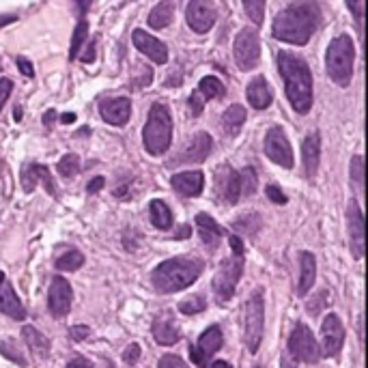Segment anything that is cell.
Instances as JSON below:
<instances>
[{"mask_svg": "<svg viewBox=\"0 0 368 368\" xmlns=\"http://www.w3.org/2000/svg\"><path fill=\"white\" fill-rule=\"evenodd\" d=\"M54 119H56V112H54V110H48V112H45V117H43L45 127H50V125L54 123Z\"/></svg>", "mask_w": 368, "mask_h": 368, "instance_id": "54", "label": "cell"}, {"mask_svg": "<svg viewBox=\"0 0 368 368\" xmlns=\"http://www.w3.org/2000/svg\"><path fill=\"white\" fill-rule=\"evenodd\" d=\"M287 353L295 360V362H306V364H315L321 360V351H319V343L315 334L310 332L308 325L297 323L289 336V347Z\"/></svg>", "mask_w": 368, "mask_h": 368, "instance_id": "8", "label": "cell"}, {"mask_svg": "<svg viewBox=\"0 0 368 368\" xmlns=\"http://www.w3.org/2000/svg\"><path fill=\"white\" fill-rule=\"evenodd\" d=\"M347 220H349V246L351 254L355 259H362L366 252V241H364V213L355 201L349 203L347 207Z\"/></svg>", "mask_w": 368, "mask_h": 368, "instance_id": "16", "label": "cell"}, {"mask_svg": "<svg viewBox=\"0 0 368 368\" xmlns=\"http://www.w3.org/2000/svg\"><path fill=\"white\" fill-rule=\"evenodd\" d=\"M78 9L80 11H87V9H91V3H78Z\"/></svg>", "mask_w": 368, "mask_h": 368, "instance_id": "59", "label": "cell"}, {"mask_svg": "<svg viewBox=\"0 0 368 368\" xmlns=\"http://www.w3.org/2000/svg\"><path fill=\"white\" fill-rule=\"evenodd\" d=\"M254 368H263V366H254Z\"/></svg>", "mask_w": 368, "mask_h": 368, "instance_id": "62", "label": "cell"}, {"mask_svg": "<svg viewBox=\"0 0 368 368\" xmlns=\"http://www.w3.org/2000/svg\"><path fill=\"white\" fill-rule=\"evenodd\" d=\"M89 334H91V327H89V325H73V327L69 330L71 341H76V343L87 341V338H89Z\"/></svg>", "mask_w": 368, "mask_h": 368, "instance_id": "46", "label": "cell"}, {"mask_svg": "<svg viewBox=\"0 0 368 368\" xmlns=\"http://www.w3.org/2000/svg\"><path fill=\"white\" fill-rule=\"evenodd\" d=\"M67 368H93V364L87 360V358H82V355H76L69 364H67Z\"/></svg>", "mask_w": 368, "mask_h": 368, "instance_id": "50", "label": "cell"}, {"mask_svg": "<svg viewBox=\"0 0 368 368\" xmlns=\"http://www.w3.org/2000/svg\"><path fill=\"white\" fill-rule=\"evenodd\" d=\"M76 121V115L73 112H65V115L61 117V123H73Z\"/></svg>", "mask_w": 368, "mask_h": 368, "instance_id": "57", "label": "cell"}, {"mask_svg": "<svg viewBox=\"0 0 368 368\" xmlns=\"http://www.w3.org/2000/svg\"><path fill=\"white\" fill-rule=\"evenodd\" d=\"M265 194H267L269 201L276 203V205H285V203H287V196L282 194V190H280L278 185H267V187H265Z\"/></svg>", "mask_w": 368, "mask_h": 368, "instance_id": "44", "label": "cell"}, {"mask_svg": "<svg viewBox=\"0 0 368 368\" xmlns=\"http://www.w3.org/2000/svg\"><path fill=\"white\" fill-rule=\"evenodd\" d=\"M246 108L243 106H231V108H226L224 110V115H222V125L226 129V134H239L241 125L246 123Z\"/></svg>", "mask_w": 368, "mask_h": 368, "instance_id": "30", "label": "cell"}, {"mask_svg": "<svg viewBox=\"0 0 368 368\" xmlns=\"http://www.w3.org/2000/svg\"><path fill=\"white\" fill-rule=\"evenodd\" d=\"M138 358H140V345H129L127 349H125V353H123V360H125V364H129V366H134L136 362H138Z\"/></svg>", "mask_w": 368, "mask_h": 368, "instance_id": "47", "label": "cell"}, {"mask_svg": "<svg viewBox=\"0 0 368 368\" xmlns=\"http://www.w3.org/2000/svg\"><path fill=\"white\" fill-rule=\"evenodd\" d=\"M0 353L3 355H7L9 360H13L15 364H20V366H26V360H24V355L20 353V349L15 347V343L13 341H0Z\"/></svg>", "mask_w": 368, "mask_h": 368, "instance_id": "39", "label": "cell"}, {"mask_svg": "<svg viewBox=\"0 0 368 368\" xmlns=\"http://www.w3.org/2000/svg\"><path fill=\"white\" fill-rule=\"evenodd\" d=\"M280 366L282 368H297V362L289 353H285V355H282V360H280Z\"/></svg>", "mask_w": 368, "mask_h": 368, "instance_id": "53", "label": "cell"}, {"mask_svg": "<svg viewBox=\"0 0 368 368\" xmlns=\"http://www.w3.org/2000/svg\"><path fill=\"white\" fill-rule=\"evenodd\" d=\"M5 282V271H0V285Z\"/></svg>", "mask_w": 368, "mask_h": 368, "instance_id": "61", "label": "cell"}, {"mask_svg": "<svg viewBox=\"0 0 368 368\" xmlns=\"http://www.w3.org/2000/svg\"><path fill=\"white\" fill-rule=\"evenodd\" d=\"M145 138V149L149 151V155H162L171 147L173 140V119L171 112L164 104H153L149 110V119L143 132Z\"/></svg>", "mask_w": 368, "mask_h": 368, "instance_id": "4", "label": "cell"}, {"mask_svg": "<svg viewBox=\"0 0 368 368\" xmlns=\"http://www.w3.org/2000/svg\"><path fill=\"white\" fill-rule=\"evenodd\" d=\"M59 173L67 179L76 177L80 173V157L76 153H67L61 162H59Z\"/></svg>", "mask_w": 368, "mask_h": 368, "instance_id": "35", "label": "cell"}, {"mask_svg": "<svg viewBox=\"0 0 368 368\" xmlns=\"http://www.w3.org/2000/svg\"><path fill=\"white\" fill-rule=\"evenodd\" d=\"M99 115L110 125H125L132 117V101L127 97H115V99H104L99 104Z\"/></svg>", "mask_w": 368, "mask_h": 368, "instance_id": "17", "label": "cell"}, {"mask_svg": "<svg viewBox=\"0 0 368 368\" xmlns=\"http://www.w3.org/2000/svg\"><path fill=\"white\" fill-rule=\"evenodd\" d=\"M263 323H265V302L263 293L254 291L243 306V343L250 353H257L263 341Z\"/></svg>", "mask_w": 368, "mask_h": 368, "instance_id": "6", "label": "cell"}, {"mask_svg": "<svg viewBox=\"0 0 368 368\" xmlns=\"http://www.w3.org/2000/svg\"><path fill=\"white\" fill-rule=\"evenodd\" d=\"M246 95H248L250 106H252V108H257V110H265V108H269V104H271V99H274L271 89H269V84H267L265 78H254V80L248 84Z\"/></svg>", "mask_w": 368, "mask_h": 368, "instance_id": "25", "label": "cell"}, {"mask_svg": "<svg viewBox=\"0 0 368 368\" xmlns=\"http://www.w3.org/2000/svg\"><path fill=\"white\" fill-rule=\"evenodd\" d=\"M321 20V9L317 3H291L282 9L271 26V35L278 41L306 45L315 35Z\"/></svg>", "mask_w": 368, "mask_h": 368, "instance_id": "1", "label": "cell"}, {"mask_svg": "<svg viewBox=\"0 0 368 368\" xmlns=\"http://www.w3.org/2000/svg\"><path fill=\"white\" fill-rule=\"evenodd\" d=\"M149 213H151V222L155 229L160 231H168L173 226V211L164 201H151L149 205Z\"/></svg>", "mask_w": 368, "mask_h": 368, "instance_id": "29", "label": "cell"}, {"mask_svg": "<svg viewBox=\"0 0 368 368\" xmlns=\"http://www.w3.org/2000/svg\"><path fill=\"white\" fill-rule=\"evenodd\" d=\"M299 285H297V295H306L310 289H313L315 280H317V261L310 252H302L299 257Z\"/></svg>", "mask_w": 368, "mask_h": 368, "instance_id": "26", "label": "cell"}, {"mask_svg": "<svg viewBox=\"0 0 368 368\" xmlns=\"http://www.w3.org/2000/svg\"><path fill=\"white\" fill-rule=\"evenodd\" d=\"M265 155L282 168H293V149L280 127H271L265 136Z\"/></svg>", "mask_w": 368, "mask_h": 368, "instance_id": "13", "label": "cell"}, {"mask_svg": "<svg viewBox=\"0 0 368 368\" xmlns=\"http://www.w3.org/2000/svg\"><path fill=\"white\" fill-rule=\"evenodd\" d=\"M153 336H155V343L157 345L171 347V345L179 343L181 330H179V325L175 323V319L171 315H164V317H157L153 321Z\"/></svg>", "mask_w": 368, "mask_h": 368, "instance_id": "23", "label": "cell"}, {"mask_svg": "<svg viewBox=\"0 0 368 368\" xmlns=\"http://www.w3.org/2000/svg\"><path fill=\"white\" fill-rule=\"evenodd\" d=\"M201 271H203V261L187 259V257L168 259L155 267L151 282L157 293L171 295V293H177L194 285L196 278L201 276Z\"/></svg>", "mask_w": 368, "mask_h": 368, "instance_id": "3", "label": "cell"}, {"mask_svg": "<svg viewBox=\"0 0 368 368\" xmlns=\"http://www.w3.org/2000/svg\"><path fill=\"white\" fill-rule=\"evenodd\" d=\"M185 17H187V24L194 33L205 35L215 24V5L205 3V0H192V3H187Z\"/></svg>", "mask_w": 368, "mask_h": 368, "instance_id": "15", "label": "cell"}, {"mask_svg": "<svg viewBox=\"0 0 368 368\" xmlns=\"http://www.w3.org/2000/svg\"><path fill=\"white\" fill-rule=\"evenodd\" d=\"M175 17V5L173 3H157L153 11L149 13V26L151 28H166L171 26Z\"/></svg>", "mask_w": 368, "mask_h": 368, "instance_id": "31", "label": "cell"}, {"mask_svg": "<svg viewBox=\"0 0 368 368\" xmlns=\"http://www.w3.org/2000/svg\"><path fill=\"white\" fill-rule=\"evenodd\" d=\"M138 69H140V76H138V78H134V89H143V87H149V84H151V78H153L151 69H149L147 65L138 67Z\"/></svg>", "mask_w": 368, "mask_h": 368, "instance_id": "42", "label": "cell"}, {"mask_svg": "<svg viewBox=\"0 0 368 368\" xmlns=\"http://www.w3.org/2000/svg\"><path fill=\"white\" fill-rule=\"evenodd\" d=\"M11 91H13V82L9 78H0V110H3V106L7 104Z\"/></svg>", "mask_w": 368, "mask_h": 368, "instance_id": "45", "label": "cell"}, {"mask_svg": "<svg viewBox=\"0 0 368 368\" xmlns=\"http://www.w3.org/2000/svg\"><path fill=\"white\" fill-rule=\"evenodd\" d=\"M235 63L241 71H252L259 65L261 59V43H259V33L252 31V28H243V31L237 35L235 45Z\"/></svg>", "mask_w": 368, "mask_h": 368, "instance_id": "9", "label": "cell"}, {"mask_svg": "<svg viewBox=\"0 0 368 368\" xmlns=\"http://www.w3.org/2000/svg\"><path fill=\"white\" fill-rule=\"evenodd\" d=\"M198 95H201L205 101H207V99H218V97L224 95V84H222L218 78L207 76V78L201 80V87H198Z\"/></svg>", "mask_w": 368, "mask_h": 368, "instance_id": "32", "label": "cell"}, {"mask_svg": "<svg viewBox=\"0 0 368 368\" xmlns=\"http://www.w3.org/2000/svg\"><path fill=\"white\" fill-rule=\"evenodd\" d=\"M190 237V226H181V231H177V239H187Z\"/></svg>", "mask_w": 368, "mask_h": 368, "instance_id": "56", "label": "cell"}, {"mask_svg": "<svg viewBox=\"0 0 368 368\" xmlns=\"http://www.w3.org/2000/svg\"><path fill=\"white\" fill-rule=\"evenodd\" d=\"M241 274H243V252H233L231 257H226L220 263V267L213 276V282H211L213 293H215L220 304H226L233 297Z\"/></svg>", "mask_w": 368, "mask_h": 368, "instance_id": "7", "label": "cell"}, {"mask_svg": "<svg viewBox=\"0 0 368 368\" xmlns=\"http://www.w3.org/2000/svg\"><path fill=\"white\" fill-rule=\"evenodd\" d=\"M213 151V140L207 132H198L194 136V140L190 143V147L183 151L181 157H177L179 164H201L205 162Z\"/></svg>", "mask_w": 368, "mask_h": 368, "instance_id": "19", "label": "cell"}, {"mask_svg": "<svg viewBox=\"0 0 368 368\" xmlns=\"http://www.w3.org/2000/svg\"><path fill=\"white\" fill-rule=\"evenodd\" d=\"M243 9H246L248 17H250L254 24H261L263 17H265L267 3H263V0H248V3H243Z\"/></svg>", "mask_w": 368, "mask_h": 368, "instance_id": "36", "label": "cell"}, {"mask_svg": "<svg viewBox=\"0 0 368 368\" xmlns=\"http://www.w3.org/2000/svg\"><path fill=\"white\" fill-rule=\"evenodd\" d=\"M132 41L145 56H149L155 65H166L168 63V48H166V43H162L153 35H149L145 31H134Z\"/></svg>", "mask_w": 368, "mask_h": 368, "instance_id": "18", "label": "cell"}, {"mask_svg": "<svg viewBox=\"0 0 368 368\" xmlns=\"http://www.w3.org/2000/svg\"><path fill=\"white\" fill-rule=\"evenodd\" d=\"M207 306V302L203 297H187L179 304V310L183 315H196V313H203Z\"/></svg>", "mask_w": 368, "mask_h": 368, "instance_id": "38", "label": "cell"}, {"mask_svg": "<svg viewBox=\"0 0 368 368\" xmlns=\"http://www.w3.org/2000/svg\"><path fill=\"white\" fill-rule=\"evenodd\" d=\"M345 343V327L341 323V317L330 313L321 323V355L323 358H336L343 349Z\"/></svg>", "mask_w": 368, "mask_h": 368, "instance_id": "11", "label": "cell"}, {"mask_svg": "<svg viewBox=\"0 0 368 368\" xmlns=\"http://www.w3.org/2000/svg\"><path fill=\"white\" fill-rule=\"evenodd\" d=\"M87 37H89V24H87V20H82L76 26L73 37H71V48H69V59L71 61H76L78 56L82 54V45H84V41H87Z\"/></svg>", "mask_w": 368, "mask_h": 368, "instance_id": "33", "label": "cell"}, {"mask_svg": "<svg viewBox=\"0 0 368 368\" xmlns=\"http://www.w3.org/2000/svg\"><path fill=\"white\" fill-rule=\"evenodd\" d=\"M157 368H190V366L179 355L168 353V355H162V360L157 362Z\"/></svg>", "mask_w": 368, "mask_h": 368, "instance_id": "41", "label": "cell"}, {"mask_svg": "<svg viewBox=\"0 0 368 368\" xmlns=\"http://www.w3.org/2000/svg\"><path fill=\"white\" fill-rule=\"evenodd\" d=\"M347 7H349V9H353V11H355V13H353V15H355V20H358V22H362V11H364V7H366L364 0H358V3H347Z\"/></svg>", "mask_w": 368, "mask_h": 368, "instance_id": "51", "label": "cell"}, {"mask_svg": "<svg viewBox=\"0 0 368 368\" xmlns=\"http://www.w3.org/2000/svg\"><path fill=\"white\" fill-rule=\"evenodd\" d=\"M104 185H106V179H104V177H95L93 181H89L87 190H89V194H95V192H99Z\"/></svg>", "mask_w": 368, "mask_h": 368, "instance_id": "52", "label": "cell"}, {"mask_svg": "<svg viewBox=\"0 0 368 368\" xmlns=\"http://www.w3.org/2000/svg\"><path fill=\"white\" fill-rule=\"evenodd\" d=\"M278 71L285 80L287 97L297 115H308L313 108V73L302 56L293 52L278 54Z\"/></svg>", "mask_w": 368, "mask_h": 368, "instance_id": "2", "label": "cell"}, {"mask_svg": "<svg viewBox=\"0 0 368 368\" xmlns=\"http://www.w3.org/2000/svg\"><path fill=\"white\" fill-rule=\"evenodd\" d=\"M78 59L82 61V63H93L95 61V41H89V45H87V52H82Z\"/></svg>", "mask_w": 368, "mask_h": 368, "instance_id": "49", "label": "cell"}, {"mask_svg": "<svg viewBox=\"0 0 368 368\" xmlns=\"http://www.w3.org/2000/svg\"><path fill=\"white\" fill-rule=\"evenodd\" d=\"M351 179L355 181L360 190L364 187V157L362 155H353L351 160Z\"/></svg>", "mask_w": 368, "mask_h": 368, "instance_id": "40", "label": "cell"}, {"mask_svg": "<svg viewBox=\"0 0 368 368\" xmlns=\"http://www.w3.org/2000/svg\"><path fill=\"white\" fill-rule=\"evenodd\" d=\"M196 226H198V237L203 239V243L209 250H215L222 241V229L207 215V213H198L196 215Z\"/></svg>", "mask_w": 368, "mask_h": 368, "instance_id": "27", "label": "cell"}, {"mask_svg": "<svg viewBox=\"0 0 368 368\" xmlns=\"http://www.w3.org/2000/svg\"><path fill=\"white\" fill-rule=\"evenodd\" d=\"M220 347H222V330L218 325H211L201 334L198 343L190 347L192 362L198 368H209L211 358L220 351Z\"/></svg>", "mask_w": 368, "mask_h": 368, "instance_id": "10", "label": "cell"}, {"mask_svg": "<svg viewBox=\"0 0 368 368\" xmlns=\"http://www.w3.org/2000/svg\"><path fill=\"white\" fill-rule=\"evenodd\" d=\"M43 183V187L48 190V194L56 196V187H54V181L50 177V171H48V166H41V164H31V166H26L24 171H22V187L24 192H33L37 183Z\"/></svg>", "mask_w": 368, "mask_h": 368, "instance_id": "20", "label": "cell"}, {"mask_svg": "<svg viewBox=\"0 0 368 368\" xmlns=\"http://www.w3.org/2000/svg\"><path fill=\"white\" fill-rule=\"evenodd\" d=\"M171 183L181 196L192 198V196H201V192L205 187V177H203L201 171H187V173L173 175Z\"/></svg>", "mask_w": 368, "mask_h": 368, "instance_id": "22", "label": "cell"}, {"mask_svg": "<svg viewBox=\"0 0 368 368\" xmlns=\"http://www.w3.org/2000/svg\"><path fill=\"white\" fill-rule=\"evenodd\" d=\"M17 67H20V71H22L26 78H33V76H35V69H33L31 61H26L24 56H17Z\"/></svg>", "mask_w": 368, "mask_h": 368, "instance_id": "48", "label": "cell"}, {"mask_svg": "<svg viewBox=\"0 0 368 368\" xmlns=\"http://www.w3.org/2000/svg\"><path fill=\"white\" fill-rule=\"evenodd\" d=\"M211 368H233L229 362H222V360H218V362H213V366Z\"/></svg>", "mask_w": 368, "mask_h": 368, "instance_id": "58", "label": "cell"}, {"mask_svg": "<svg viewBox=\"0 0 368 368\" xmlns=\"http://www.w3.org/2000/svg\"><path fill=\"white\" fill-rule=\"evenodd\" d=\"M82 265H84V254L78 250H69L56 259V269H61V271H76Z\"/></svg>", "mask_w": 368, "mask_h": 368, "instance_id": "34", "label": "cell"}, {"mask_svg": "<svg viewBox=\"0 0 368 368\" xmlns=\"http://www.w3.org/2000/svg\"><path fill=\"white\" fill-rule=\"evenodd\" d=\"M319 157H321V138L319 132L308 134L304 145H302V160H304V168L306 175L313 179L319 171Z\"/></svg>", "mask_w": 368, "mask_h": 368, "instance_id": "21", "label": "cell"}, {"mask_svg": "<svg viewBox=\"0 0 368 368\" xmlns=\"http://www.w3.org/2000/svg\"><path fill=\"white\" fill-rule=\"evenodd\" d=\"M353 59H355V48L349 35H341L330 43L325 65H327V76L338 87H349V82L353 78Z\"/></svg>", "mask_w": 368, "mask_h": 368, "instance_id": "5", "label": "cell"}, {"mask_svg": "<svg viewBox=\"0 0 368 368\" xmlns=\"http://www.w3.org/2000/svg\"><path fill=\"white\" fill-rule=\"evenodd\" d=\"M15 20H17L15 15H0V28L7 26V24H11V22H15Z\"/></svg>", "mask_w": 368, "mask_h": 368, "instance_id": "55", "label": "cell"}, {"mask_svg": "<svg viewBox=\"0 0 368 368\" xmlns=\"http://www.w3.org/2000/svg\"><path fill=\"white\" fill-rule=\"evenodd\" d=\"M15 121H22V108L15 106Z\"/></svg>", "mask_w": 368, "mask_h": 368, "instance_id": "60", "label": "cell"}, {"mask_svg": "<svg viewBox=\"0 0 368 368\" xmlns=\"http://www.w3.org/2000/svg\"><path fill=\"white\" fill-rule=\"evenodd\" d=\"M0 313L15 319V321H24L26 319V310L20 302V297L15 295L13 287L5 280L3 285H0Z\"/></svg>", "mask_w": 368, "mask_h": 368, "instance_id": "24", "label": "cell"}, {"mask_svg": "<svg viewBox=\"0 0 368 368\" xmlns=\"http://www.w3.org/2000/svg\"><path fill=\"white\" fill-rule=\"evenodd\" d=\"M22 338H24V343L28 345V349H31L37 358H48L50 355V341L33 325H24Z\"/></svg>", "mask_w": 368, "mask_h": 368, "instance_id": "28", "label": "cell"}, {"mask_svg": "<svg viewBox=\"0 0 368 368\" xmlns=\"http://www.w3.org/2000/svg\"><path fill=\"white\" fill-rule=\"evenodd\" d=\"M71 302H73V289L71 285L61 278V276H56L52 280V285H50V291H48V308H50V313L54 319H61L65 317L69 310H71Z\"/></svg>", "mask_w": 368, "mask_h": 368, "instance_id": "14", "label": "cell"}, {"mask_svg": "<svg viewBox=\"0 0 368 368\" xmlns=\"http://www.w3.org/2000/svg\"><path fill=\"white\" fill-rule=\"evenodd\" d=\"M239 183H241V194L246 196L257 192V173H254V168H246V171L239 173Z\"/></svg>", "mask_w": 368, "mask_h": 368, "instance_id": "37", "label": "cell"}, {"mask_svg": "<svg viewBox=\"0 0 368 368\" xmlns=\"http://www.w3.org/2000/svg\"><path fill=\"white\" fill-rule=\"evenodd\" d=\"M187 104H190V112L194 117H201L203 115V108H205V99L198 95L196 91L190 95V99H187Z\"/></svg>", "mask_w": 368, "mask_h": 368, "instance_id": "43", "label": "cell"}, {"mask_svg": "<svg viewBox=\"0 0 368 368\" xmlns=\"http://www.w3.org/2000/svg\"><path fill=\"white\" fill-rule=\"evenodd\" d=\"M213 183H215V196L220 203L237 205L239 196H241V183H239L237 171H233L231 166H220L213 175Z\"/></svg>", "mask_w": 368, "mask_h": 368, "instance_id": "12", "label": "cell"}]
</instances>
